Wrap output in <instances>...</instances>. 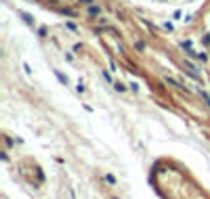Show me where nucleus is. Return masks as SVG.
Listing matches in <instances>:
<instances>
[{"label": "nucleus", "instance_id": "obj_2", "mask_svg": "<svg viewBox=\"0 0 210 199\" xmlns=\"http://www.w3.org/2000/svg\"><path fill=\"white\" fill-rule=\"evenodd\" d=\"M183 48H187V50H191V40H185V42H183Z\"/></svg>", "mask_w": 210, "mask_h": 199}, {"label": "nucleus", "instance_id": "obj_5", "mask_svg": "<svg viewBox=\"0 0 210 199\" xmlns=\"http://www.w3.org/2000/svg\"><path fill=\"white\" fill-rule=\"evenodd\" d=\"M105 178H107V182H111V185H114V182H116V178H114V176H111V174H107V176H105Z\"/></svg>", "mask_w": 210, "mask_h": 199}, {"label": "nucleus", "instance_id": "obj_4", "mask_svg": "<svg viewBox=\"0 0 210 199\" xmlns=\"http://www.w3.org/2000/svg\"><path fill=\"white\" fill-rule=\"evenodd\" d=\"M202 96H204V101L210 105V94H208V92H202Z\"/></svg>", "mask_w": 210, "mask_h": 199}, {"label": "nucleus", "instance_id": "obj_1", "mask_svg": "<svg viewBox=\"0 0 210 199\" xmlns=\"http://www.w3.org/2000/svg\"><path fill=\"white\" fill-rule=\"evenodd\" d=\"M88 13H90V15H99V13H101V8H99V6H90V11H88Z\"/></svg>", "mask_w": 210, "mask_h": 199}, {"label": "nucleus", "instance_id": "obj_3", "mask_svg": "<svg viewBox=\"0 0 210 199\" xmlns=\"http://www.w3.org/2000/svg\"><path fill=\"white\" fill-rule=\"evenodd\" d=\"M55 74H57V78L61 80V82H63V84H67V80H65V76H63V74H59V71H55Z\"/></svg>", "mask_w": 210, "mask_h": 199}]
</instances>
